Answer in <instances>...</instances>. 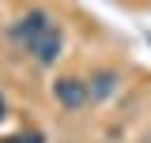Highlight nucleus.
Returning <instances> with one entry per match:
<instances>
[{
  "mask_svg": "<svg viewBox=\"0 0 151 143\" xmlns=\"http://www.w3.org/2000/svg\"><path fill=\"white\" fill-rule=\"evenodd\" d=\"M8 34L27 56H34V64L42 68H53L60 53H64V30L57 26V19L45 8H30L8 26Z\"/></svg>",
  "mask_w": 151,
  "mask_h": 143,
  "instance_id": "obj_1",
  "label": "nucleus"
},
{
  "mask_svg": "<svg viewBox=\"0 0 151 143\" xmlns=\"http://www.w3.org/2000/svg\"><path fill=\"white\" fill-rule=\"evenodd\" d=\"M53 98L60 102V109H83L91 102V90H87V79H79V75H57L53 79Z\"/></svg>",
  "mask_w": 151,
  "mask_h": 143,
  "instance_id": "obj_2",
  "label": "nucleus"
},
{
  "mask_svg": "<svg viewBox=\"0 0 151 143\" xmlns=\"http://www.w3.org/2000/svg\"><path fill=\"white\" fill-rule=\"evenodd\" d=\"M117 83H121V72H117V68H98V72H91V79H87L91 102H106L113 90H117Z\"/></svg>",
  "mask_w": 151,
  "mask_h": 143,
  "instance_id": "obj_3",
  "label": "nucleus"
},
{
  "mask_svg": "<svg viewBox=\"0 0 151 143\" xmlns=\"http://www.w3.org/2000/svg\"><path fill=\"white\" fill-rule=\"evenodd\" d=\"M0 143H42V132H15V136H8Z\"/></svg>",
  "mask_w": 151,
  "mask_h": 143,
  "instance_id": "obj_4",
  "label": "nucleus"
},
{
  "mask_svg": "<svg viewBox=\"0 0 151 143\" xmlns=\"http://www.w3.org/2000/svg\"><path fill=\"white\" fill-rule=\"evenodd\" d=\"M0 117H4V98H0Z\"/></svg>",
  "mask_w": 151,
  "mask_h": 143,
  "instance_id": "obj_5",
  "label": "nucleus"
}]
</instances>
